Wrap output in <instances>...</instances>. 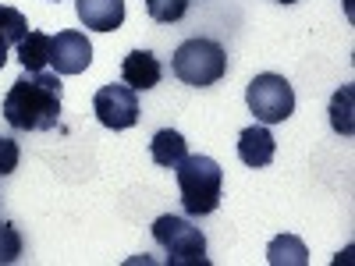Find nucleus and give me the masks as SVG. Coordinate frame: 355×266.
Returning a JSON list of instances; mask_svg holds the SVG:
<instances>
[{
	"instance_id": "nucleus-13",
	"label": "nucleus",
	"mask_w": 355,
	"mask_h": 266,
	"mask_svg": "<svg viewBox=\"0 0 355 266\" xmlns=\"http://www.w3.org/2000/svg\"><path fill=\"white\" fill-rule=\"evenodd\" d=\"M266 259L270 266H306L309 263V249L295 238V234H281L266 245Z\"/></svg>"
},
{
	"instance_id": "nucleus-14",
	"label": "nucleus",
	"mask_w": 355,
	"mask_h": 266,
	"mask_svg": "<svg viewBox=\"0 0 355 266\" xmlns=\"http://www.w3.org/2000/svg\"><path fill=\"white\" fill-rule=\"evenodd\" d=\"M331 125L341 135H352V85L338 89L334 100H331Z\"/></svg>"
},
{
	"instance_id": "nucleus-5",
	"label": "nucleus",
	"mask_w": 355,
	"mask_h": 266,
	"mask_svg": "<svg viewBox=\"0 0 355 266\" xmlns=\"http://www.w3.org/2000/svg\"><path fill=\"white\" fill-rule=\"evenodd\" d=\"M245 103L256 114L259 125H281V121H288V117L295 114V89H291V82L284 75L266 71V75H256L249 82Z\"/></svg>"
},
{
	"instance_id": "nucleus-21",
	"label": "nucleus",
	"mask_w": 355,
	"mask_h": 266,
	"mask_svg": "<svg viewBox=\"0 0 355 266\" xmlns=\"http://www.w3.org/2000/svg\"><path fill=\"white\" fill-rule=\"evenodd\" d=\"M348 11H352V0H348Z\"/></svg>"
},
{
	"instance_id": "nucleus-8",
	"label": "nucleus",
	"mask_w": 355,
	"mask_h": 266,
	"mask_svg": "<svg viewBox=\"0 0 355 266\" xmlns=\"http://www.w3.org/2000/svg\"><path fill=\"white\" fill-rule=\"evenodd\" d=\"M75 11L93 33H114L125 25V0H75Z\"/></svg>"
},
{
	"instance_id": "nucleus-17",
	"label": "nucleus",
	"mask_w": 355,
	"mask_h": 266,
	"mask_svg": "<svg viewBox=\"0 0 355 266\" xmlns=\"http://www.w3.org/2000/svg\"><path fill=\"white\" fill-rule=\"evenodd\" d=\"M21 259V234L11 220H0V266H11Z\"/></svg>"
},
{
	"instance_id": "nucleus-3",
	"label": "nucleus",
	"mask_w": 355,
	"mask_h": 266,
	"mask_svg": "<svg viewBox=\"0 0 355 266\" xmlns=\"http://www.w3.org/2000/svg\"><path fill=\"white\" fill-rule=\"evenodd\" d=\"M174 75L182 78L185 85L206 89V85H217L227 71V53L220 43L214 39H185L182 46L174 50V61H171Z\"/></svg>"
},
{
	"instance_id": "nucleus-4",
	"label": "nucleus",
	"mask_w": 355,
	"mask_h": 266,
	"mask_svg": "<svg viewBox=\"0 0 355 266\" xmlns=\"http://www.w3.org/2000/svg\"><path fill=\"white\" fill-rule=\"evenodd\" d=\"M153 242L164 249L171 266H210L202 231L185 217H157L153 220Z\"/></svg>"
},
{
	"instance_id": "nucleus-20",
	"label": "nucleus",
	"mask_w": 355,
	"mask_h": 266,
	"mask_svg": "<svg viewBox=\"0 0 355 266\" xmlns=\"http://www.w3.org/2000/svg\"><path fill=\"white\" fill-rule=\"evenodd\" d=\"M277 4H295V0H277Z\"/></svg>"
},
{
	"instance_id": "nucleus-11",
	"label": "nucleus",
	"mask_w": 355,
	"mask_h": 266,
	"mask_svg": "<svg viewBox=\"0 0 355 266\" xmlns=\"http://www.w3.org/2000/svg\"><path fill=\"white\" fill-rule=\"evenodd\" d=\"M150 157H153V163H157V167L174 170L178 163H182V160L189 157L185 135H182V132H174V128H160V132L153 135V142H150Z\"/></svg>"
},
{
	"instance_id": "nucleus-22",
	"label": "nucleus",
	"mask_w": 355,
	"mask_h": 266,
	"mask_svg": "<svg viewBox=\"0 0 355 266\" xmlns=\"http://www.w3.org/2000/svg\"><path fill=\"white\" fill-rule=\"evenodd\" d=\"M53 4H61V0H53Z\"/></svg>"
},
{
	"instance_id": "nucleus-15",
	"label": "nucleus",
	"mask_w": 355,
	"mask_h": 266,
	"mask_svg": "<svg viewBox=\"0 0 355 266\" xmlns=\"http://www.w3.org/2000/svg\"><path fill=\"white\" fill-rule=\"evenodd\" d=\"M25 33H28L25 15L15 11V8H0V39H4L8 46H11V43L18 46V43L25 39Z\"/></svg>"
},
{
	"instance_id": "nucleus-2",
	"label": "nucleus",
	"mask_w": 355,
	"mask_h": 266,
	"mask_svg": "<svg viewBox=\"0 0 355 266\" xmlns=\"http://www.w3.org/2000/svg\"><path fill=\"white\" fill-rule=\"evenodd\" d=\"M178 174V192H182V206L189 217H206L220 206V188H224V170L210 157H185L174 167Z\"/></svg>"
},
{
	"instance_id": "nucleus-10",
	"label": "nucleus",
	"mask_w": 355,
	"mask_h": 266,
	"mask_svg": "<svg viewBox=\"0 0 355 266\" xmlns=\"http://www.w3.org/2000/svg\"><path fill=\"white\" fill-rule=\"evenodd\" d=\"M274 153H277V142H274V135H270L266 125L242 128V135H239V157H242L245 167H266L274 160Z\"/></svg>"
},
{
	"instance_id": "nucleus-16",
	"label": "nucleus",
	"mask_w": 355,
	"mask_h": 266,
	"mask_svg": "<svg viewBox=\"0 0 355 266\" xmlns=\"http://www.w3.org/2000/svg\"><path fill=\"white\" fill-rule=\"evenodd\" d=\"M146 11H150L153 21L171 25V21H182L189 11V0H146Z\"/></svg>"
},
{
	"instance_id": "nucleus-18",
	"label": "nucleus",
	"mask_w": 355,
	"mask_h": 266,
	"mask_svg": "<svg viewBox=\"0 0 355 266\" xmlns=\"http://www.w3.org/2000/svg\"><path fill=\"white\" fill-rule=\"evenodd\" d=\"M18 160H21L18 142H15V139H8V135H0V177L15 174V170H18Z\"/></svg>"
},
{
	"instance_id": "nucleus-19",
	"label": "nucleus",
	"mask_w": 355,
	"mask_h": 266,
	"mask_svg": "<svg viewBox=\"0 0 355 266\" xmlns=\"http://www.w3.org/2000/svg\"><path fill=\"white\" fill-rule=\"evenodd\" d=\"M4 64H8V43L0 39V71H4Z\"/></svg>"
},
{
	"instance_id": "nucleus-9",
	"label": "nucleus",
	"mask_w": 355,
	"mask_h": 266,
	"mask_svg": "<svg viewBox=\"0 0 355 266\" xmlns=\"http://www.w3.org/2000/svg\"><path fill=\"white\" fill-rule=\"evenodd\" d=\"M160 78H164V68L150 50H132L121 61V82L128 89H135V93H146V89L160 85Z\"/></svg>"
},
{
	"instance_id": "nucleus-12",
	"label": "nucleus",
	"mask_w": 355,
	"mask_h": 266,
	"mask_svg": "<svg viewBox=\"0 0 355 266\" xmlns=\"http://www.w3.org/2000/svg\"><path fill=\"white\" fill-rule=\"evenodd\" d=\"M50 39L46 33H40V28H28L25 39L18 43V61L25 71H46L50 64Z\"/></svg>"
},
{
	"instance_id": "nucleus-1",
	"label": "nucleus",
	"mask_w": 355,
	"mask_h": 266,
	"mask_svg": "<svg viewBox=\"0 0 355 266\" xmlns=\"http://www.w3.org/2000/svg\"><path fill=\"white\" fill-rule=\"evenodd\" d=\"M4 121L18 132H50L61 125V75L25 71L4 96Z\"/></svg>"
},
{
	"instance_id": "nucleus-7",
	"label": "nucleus",
	"mask_w": 355,
	"mask_h": 266,
	"mask_svg": "<svg viewBox=\"0 0 355 266\" xmlns=\"http://www.w3.org/2000/svg\"><path fill=\"white\" fill-rule=\"evenodd\" d=\"M50 64L57 68V75H82L93 64V43L78 28H64L50 39Z\"/></svg>"
},
{
	"instance_id": "nucleus-6",
	"label": "nucleus",
	"mask_w": 355,
	"mask_h": 266,
	"mask_svg": "<svg viewBox=\"0 0 355 266\" xmlns=\"http://www.w3.org/2000/svg\"><path fill=\"white\" fill-rule=\"evenodd\" d=\"M93 114L100 117V125L110 132H125L139 121V96L135 89H128L125 82H110L100 85L93 96Z\"/></svg>"
}]
</instances>
